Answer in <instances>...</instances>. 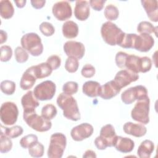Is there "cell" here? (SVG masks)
I'll list each match as a JSON object with an SVG mask.
<instances>
[{"mask_svg":"<svg viewBox=\"0 0 158 158\" xmlns=\"http://www.w3.org/2000/svg\"><path fill=\"white\" fill-rule=\"evenodd\" d=\"M44 146L41 143L37 142L28 148V152L31 157H41L44 154Z\"/></svg>","mask_w":158,"mask_h":158,"instance_id":"obj_38","label":"cell"},{"mask_svg":"<svg viewBox=\"0 0 158 158\" xmlns=\"http://www.w3.org/2000/svg\"><path fill=\"white\" fill-rule=\"evenodd\" d=\"M56 86L51 80H46L36 85L33 90L36 98L40 101L51 100L56 93Z\"/></svg>","mask_w":158,"mask_h":158,"instance_id":"obj_11","label":"cell"},{"mask_svg":"<svg viewBox=\"0 0 158 158\" xmlns=\"http://www.w3.org/2000/svg\"><path fill=\"white\" fill-rule=\"evenodd\" d=\"M1 61L7 62L9 61L12 56V49L10 46L7 45H4L1 46Z\"/></svg>","mask_w":158,"mask_h":158,"instance_id":"obj_42","label":"cell"},{"mask_svg":"<svg viewBox=\"0 0 158 158\" xmlns=\"http://www.w3.org/2000/svg\"><path fill=\"white\" fill-rule=\"evenodd\" d=\"M121 88L113 80H110L101 86L99 96L104 99H110L117 96Z\"/></svg>","mask_w":158,"mask_h":158,"instance_id":"obj_17","label":"cell"},{"mask_svg":"<svg viewBox=\"0 0 158 158\" xmlns=\"http://www.w3.org/2000/svg\"><path fill=\"white\" fill-rule=\"evenodd\" d=\"M78 85L75 81H69L64 84L62 87L63 93L65 94L72 96L75 94L78 91Z\"/></svg>","mask_w":158,"mask_h":158,"instance_id":"obj_40","label":"cell"},{"mask_svg":"<svg viewBox=\"0 0 158 158\" xmlns=\"http://www.w3.org/2000/svg\"><path fill=\"white\" fill-rule=\"evenodd\" d=\"M46 3L45 0H32L31 1V4L33 7L36 9H41L44 7Z\"/></svg>","mask_w":158,"mask_h":158,"instance_id":"obj_47","label":"cell"},{"mask_svg":"<svg viewBox=\"0 0 158 158\" xmlns=\"http://www.w3.org/2000/svg\"><path fill=\"white\" fill-rule=\"evenodd\" d=\"M67 144L66 136L62 133H55L51 136L48 150L49 158H61Z\"/></svg>","mask_w":158,"mask_h":158,"instance_id":"obj_6","label":"cell"},{"mask_svg":"<svg viewBox=\"0 0 158 158\" xmlns=\"http://www.w3.org/2000/svg\"><path fill=\"white\" fill-rule=\"evenodd\" d=\"M46 62L50 65L51 69L53 70H56L57 69L61 64V59L60 57L57 55H52L49 56L48 59Z\"/></svg>","mask_w":158,"mask_h":158,"instance_id":"obj_44","label":"cell"},{"mask_svg":"<svg viewBox=\"0 0 158 158\" xmlns=\"http://www.w3.org/2000/svg\"><path fill=\"white\" fill-rule=\"evenodd\" d=\"M148 97L145 86L137 85L125 90L121 94V99L125 104H131L135 101L144 99Z\"/></svg>","mask_w":158,"mask_h":158,"instance_id":"obj_10","label":"cell"},{"mask_svg":"<svg viewBox=\"0 0 158 158\" xmlns=\"http://www.w3.org/2000/svg\"><path fill=\"white\" fill-rule=\"evenodd\" d=\"M41 32L46 36H52L55 32V28L52 23L48 22H43L40 25Z\"/></svg>","mask_w":158,"mask_h":158,"instance_id":"obj_41","label":"cell"},{"mask_svg":"<svg viewBox=\"0 0 158 158\" xmlns=\"http://www.w3.org/2000/svg\"><path fill=\"white\" fill-rule=\"evenodd\" d=\"M138 78V74L127 69H123L116 73L114 81L122 89L130 85L131 83L137 81Z\"/></svg>","mask_w":158,"mask_h":158,"instance_id":"obj_15","label":"cell"},{"mask_svg":"<svg viewBox=\"0 0 158 158\" xmlns=\"http://www.w3.org/2000/svg\"><path fill=\"white\" fill-rule=\"evenodd\" d=\"M19 110L13 102H4L1 107L0 117L1 122L6 125H12L17 120Z\"/></svg>","mask_w":158,"mask_h":158,"instance_id":"obj_9","label":"cell"},{"mask_svg":"<svg viewBox=\"0 0 158 158\" xmlns=\"http://www.w3.org/2000/svg\"><path fill=\"white\" fill-rule=\"evenodd\" d=\"M152 67V62L149 57H139L134 54H128L123 65V69L128 70L133 73H146L149 71Z\"/></svg>","mask_w":158,"mask_h":158,"instance_id":"obj_2","label":"cell"},{"mask_svg":"<svg viewBox=\"0 0 158 158\" xmlns=\"http://www.w3.org/2000/svg\"><path fill=\"white\" fill-rule=\"evenodd\" d=\"M83 157L85 158H88V157H96V154L94 151L92 150H87L85 152L84 154L83 155Z\"/></svg>","mask_w":158,"mask_h":158,"instance_id":"obj_48","label":"cell"},{"mask_svg":"<svg viewBox=\"0 0 158 158\" xmlns=\"http://www.w3.org/2000/svg\"><path fill=\"white\" fill-rule=\"evenodd\" d=\"M106 1L103 0H91L89 1V6L95 10L100 11L104 7Z\"/></svg>","mask_w":158,"mask_h":158,"instance_id":"obj_46","label":"cell"},{"mask_svg":"<svg viewBox=\"0 0 158 158\" xmlns=\"http://www.w3.org/2000/svg\"><path fill=\"white\" fill-rule=\"evenodd\" d=\"M104 13L105 17L109 20V22L117 20L119 15L118 8L114 4L107 5L105 8Z\"/></svg>","mask_w":158,"mask_h":158,"instance_id":"obj_33","label":"cell"},{"mask_svg":"<svg viewBox=\"0 0 158 158\" xmlns=\"http://www.w3.org/2000/svg\"><path fill=\"white\" fill-rule=\"evenodd\" d=\"M93 131L94 128L91 124L83 123L73 127L70 131V135L74 141H81L90 137Z\"/></svg>","mask_w":158,"mask_h":158,"instance_id":"obj_13","label":"cell"},{"mask_svg":"<svg viewBox=\"0 0 158 158\" xmlns=\"http://www.w3.org/2000/svg\"><path fill=\"white\" fill-rule=\"evenodd\" d=\"M89 6L87 1H77L74 9L75 17L80 21L86 20L89 16Z\"/></svg>","mask_w":158,"mask_h":158,"instance_id":"obj_20","label":"cell"},{"mask_svg":"<svg viewBox=\"0 0 158 158\" xmlns=\"http://www.w3.org/2000/svg\"><path fill=\"white\" fill-rule=\"evenodd\" d=\"M36 78L35 76L31 67L28 68L23 73L20 81V88L23 90H28L31 88L36 82Z\"/></svg>","mask_w":158,"mask_h":158,"instance_id":"obj_23","label":"cell"},{"mask_svg":"<svg viewBox=\"0 0 158 158\" xmlns=\"http://www.w3.org/2000/svg\"><path fill=\"white\" fill-rule=\"evenodd\" d=\"M1 90L6 95H12L15 91V83L10 80H4L1 83Z\"/></svg>","mask_w":158,"mask_h":158,"instance_id":"obj_36","label":"cell"},{"mask_svg":"<svg viewBox=\"0 0 158 158\" xmlns=\"http://www.w3.org/2000/svg\"><path fill=\"white\" fill-rule=\"evenodd\" d=\"M95 68L89 64H85L81 69V75L85 78H91L95 74Z\"/></svg>","mask_w":158,"mask_h":158,"instance_id":"obj_43","label":"cell"},{"mask_svg":"<svg viewBox=\"0 0 158 158\" xmlns=\"http://www.w3.org/2000/svg\"><path fill=\"white\" fill-rule=\"evenodd\" d=\"M117 136L114 127L111 124H107L101 128L99 136L94 140V144L99 150L106 149L107 147H113Z\"/></svg>","mask_w":158,"mask_h":158,"instance_id":"obj_5","label":"cell"},{"mask_svg":"<svg viewBox=\"0 0 158 158\" xmlns=\"http://www.w3.org/2000/svg\"><path fill=\"white\" fill-rule=\"evenodd\" d=\"M101 34L103 40L109 45H118L124 32L115 23L111 22H106L102 25Z\"/></svg>","mask_w":158,"mask_h":158,"instance_id":"obj_3","label":"cell"},{"mask_svg":"<svg viewBox=\"0 0 158 158\" xmlns=\"http://www.w3.org/2000/svg\"><path fill=\"white\" fill-rule=\"evenodd\" d=\"M136 36L135 33H124L122 38L118 44L123 48H134L135 40Z\"/></svg>","mask_w":158,"mask_h":158,"instance_id":"obj_30","label":"cell"},{"mask_svg":"<svg viewBox=\"0 0 158 158\" xmlns=\"http://www.w3.org/2000/svg\"><path fill=\"white\" fill-rule=\"evenodd\" d=\"M149 97L138 101L131 112V118L140 123L146 125L149 122Z\"/></svg>","mask_w":158,"mask_h":158,"instance_id":"obj_8","label":"cell"},{"mask_svg":"<svg viewBox=\"0 0 158 158\" xmlns=\"http://www.w3.org/2000/svg\"><path fill=\"white\" fill-rule=\"evenodd\" d=\"M14 13V9L12 2L8 0L0 1V14L2 18L5 19H10Z\"/></svg>","mask_w":158,"mask_h":158,"instance_id":"obj_28","label":"cell"},{"mask_svg":"<svg viewBox=\"0 0 158 158\" xmlns=\"http://www.w3.org/2000/svg\"><path fill=\"white\" fill-rule=\"evenodd\" d=\"M1 133L9 137L10 138H15L22 135L23 130V128L19 125H15L10 128L5 127L1 125Z\"/></svg>","mask_w":158,"mask_h":158,"instance_id":"obj_29","label":"cell"},{"mask_svg":"<svg viewBox=\"0 0 158 158\" xmlns=\"http://www.w3.org/2000/svg\"><path fill=\"white\" fill-rule=\"evenodd\" d=\"M79 67L78 59L74 57H68L65 63V69L69 73H75Z\"/></svg>","mask_w":158,"mask_h":158,"instance_id":"obj_37","label":"cell"},{"mask_svg":"<svg viewBox=\"0 0 158 158\" xmlns=\"http://www.w3.org/2000/svg\"><path fill=\"white\" fill-rule=\"evenodd\" d=\"M154 40L151 35L140 33L136 35L133 49L145 52L149 51L154 46Z\"/></svg>","mask_w":158,"mask_h":158,"instance_id":"obj_16","label":"cell"},{"mask_svg":"<svg viewBox=\"0 0 158 158\" xmlns=\"http://www.w3.org/2000/svg\"><path fill=\"white\" fill-rule=\"evenodd\" d=\"M123 129L126 134L130 135L135 137H142L147 132L146 127L142 123H135L128 122L123 125Z\"/></svg>","mask_w":158,"mask_h":158,"instance_id":"obj_19","label":"cell"},{"mask_svg":"<svg viewBox=\"0 0 158 158\" xmlns=\"http://www.w3.org/2000/svg\"><path fill=\"white\" fill-rule=\"evenodd\" d=\"M12 148V141L10 138L2 133L0 135V151L1 153H7Z\"/></svg>","mask_w":158,"mask_h":158,"instance_id":"obj_34","label":"cell"},{"mask_svg":"<svg viewBox=\"0 0 158 158\" xmlns=\"http://www.w3.org/2000/svg\"><path fill=\"white\" fill-rule=\"evenodd\" d=\"M57 104L63 110V115L67 119L72 121L80 119L77 102L73 96L62 93L57 96Z\"/></svg>","mask_w":158,"mask_h":158,"instance_id":"obj_1","label":"cell"},{"mask_svg":"<svg viewBox=\"0 0 158 158\" xmlns=\"http://www.w3.org/2000/svg\"><path fill=\"white\" fill-rule=\"evenodd\" d=\"M57 113L56 107L51 104H48L44 106L41 109V115L48 120L53 119L56 116Z\"/></svg>","mask_w":158,"mask_h":158,"instance_id":"obj_31","label":"cell"},{"mask_svg":"<svg viewBox=\"0 0 158 158\" xmlns=\"http://www.w3.org/2000/svg\"><path fill=\"white\" fill-rule=\"evenodd\" d=\"M62 33L64 37L69 39L76 38L78 34V25L72 20L66 21L62 25Z\"/></svg>","mask_w":158,"mask_h":158,"instance_id":"obj_27","label":"cell"},{"mask_svg":"<svg viewBox=\"0 0 158 158\" xmlns=\"http://www.w3.org/2000/svg\"><path fill=\"white\" fill-rule=\"evenodd\" d=\"M21 103L23 108V112L25 113L35 112L36 107L40 104L33 92L31 91H28L22 96Z\"/></svg>","mask_w":158,"mask_h":158,"instance_id":"obj_18","label":"cell"},{"mask_svg":"<svg viewBox=\"0 0 158 158\" xmlns=\"http://www.w3.org/2000/svg\"><path fill=\"white\" fill-rule=\"evenodd\" d=\"M14 53L15 60L18 63H24L28 59V54L22 47L17 46L15 49Z\"/></svg>","mask_w":158,"mask_h":158,"instance_id":"obj_39","label":"cell"},{"mask_svg":"<svg viewBox=\"0 0 158 158\" xmlns=\"http://www.w3.org/2000/svg\"><path fill=\"white\" fill-rule=\"evenodd\" d=\"M23 118L27 124L36 131H47L52 127V123L50 120L45 119L42 115H38L35 111L27 113L23 112Z\"/></svg>","mask_w":158,"mask_h":158,"instance_id":"obj_7","label":"cell"},{"mask_svg":"<svg viewBox=\"0 0 158 158\" xmlns=\"http://www.w3.org/2000/svg\"><path fill=\"white\" fill-rule=\"evenodd\" d=\"M37 142H38L37 136L33 134H30L23 136L20 140V144L22 148L24 149H28Z\"/></svg>","mask_w":158,"mask_h":158,"instance_id":"obj_35","label":"cell"},{"mask_svg":"<svg viewBox=\"0 0 158 158\" xmlns=\"http://www.w3.org/2000/svg\"><path fill=\"white\" fill-rule=\"evenodd\" d=\"M31 67L37 79L46 78L49 76L52 72V69L47 62H42L36 65H33Z\"/></svg>","mask_w":158,"mask_h":158,"instance_id":"obj_25","label":"cell"},{"mask_svg":"<svg viewBox=\"0 0 158 158\" xmlns=\"http://www.w3.org/2000/svg\"><path fill=\"white\" fill-rule=\"evenodd\" d=\"M7 35L6 31H4L2 30H1L0 31V41H1V44H2L3 43L6 42L7 41Z\"/></svg>","mask_w":158,"mask_h":158,"instance_id":"obj_49","label":"cell"},{"mask_svg":"<svg viewBox=\"0 0 158 158\" xmlns=\"http://www.w3.org/2000/svg\"><path fill=\"white\" fill-rule=\"evenodd\" d=\"M137 31L139 33H146V34H151L155 33L157 36V27H155L152 24L147 21L141 22L137 26Z\"/></svg>","mask_w":158,"mask_h":158,"instance_id":"obj_32","label":"cell"},{"mask_svg":"<svg viewBox=\"0 0 158 158\" xmlns=\"http://www.w3.org/2000/svg\"><path fill=\"white\" fill-rule=\"evenodd\" d=\"M22 47L33 56H39L43 51V45L39 35L35 33H28L22 36Z\"/></svg>","mask_w":158,"mask_h":158,"instance_id":"obj_4","label":"cell"},{"mask_svg":"<svg viewBox=\"0 0 158 158\" xmlns=\"http://www.w3.org/2000/svg\"><path fill=\"white\" fill-rule=\"evenodd\" d=\"M114 147L120 152L128 153L133 151L135 147V143L129 138L117 136Z\"/></svg>","mask_w":158,"mask_h":158,"instance_id":"obj_22","label":"cell"},{"mask_svg":"<svg viewBox=\"0 0 158 158\" xmlns=\"http://www.w3.org/2000/svg\"><path fill=\"white\" fill-rule=\"evenodd\" d=\"M154 150V143L151 140L146 139L139 146L137 150V154L140 158H149Z\"/></svg>","mask_w":158,"mask_h":158,"instance_id":"obj_26","label":"cell"},{"mask_svg":"<svg viewBox=\"0 0 158 158\" xmlns=\"http://www.w3.org/2000/svg\"><path fill=\"white\" fill-rule=\"evenodd\" d=\"M142 6L149 19L154 22L158 21V4L156 0H142Z\"/></svg>","mask_w":158,"mask_h":158,"instance_id":"obj_21","label":"cell"},{"mask_svg":"<svg viewBox=\"0 0 158 158\" xmlns=\"http://www.w3.org/2000/svg\"><path fill=\"white\" fill-rule=\"evenodd\" d=\"M16 6L19 8H22L25 6L26 0H19V1H14Z\"/></svg>","mask_w":158,"mask_h":158,"instance_id":"obj_50","label":"cell"},{"mask_svg":"<svg viewBox=\"0 0 158 158\" xmlns=\"http://www.w3.org/2000/svg\"><path fill=\"white\" fill-rule=\"evenodd\" d=\"M54 16L60 21H64L72 17V10L70 3L67 1H59L55 3L52 8Z\"/></svg>","mask_w":158,"mask_h":158,"instance_id":"obj_12","label":"cell"},{"mask_svg":"<svg viewBox=\"0 0 158 158\" xmlns=\"http://www.w3.org/2000/svg\"><path fill=\"white\" fill-rule=\"evenodd\" d=\"M64 51L68 57H74L81 59L85 55V48L81 42L68 41L64 44Z\"/></svg>","mask_w":158,"mask_h":158,"instance_id":"obj_14","label":"cell"},{"mask_svg":"<svg viewBox=\"0 0 158 158\" xmlns=\"http://www.w3.org/2000/svg\"><path fill=\"white\" fill-rule=\"evenodd\" d=\"M101 85L96 81H86L82 86L83 93L90 98L97 97L99 96Z\"/></svg>","mask_w":158,"mask_h":158,"instance_id":"obj_24","label":"cell"},{"mask_svg":"<svg viewBox=\"0 0 158 158\" xmlns=\"http://www.w3.org/2000/svg\"><path fill=\"white\" fill-rule=\"evenodd\" d=\"M128 54L122 52V51H119L116 54L115 56V63L116 65L120 69H123V65H124V62L125 60V59L127 56Z\"/></svg>","mask_w":158,"mask_h":158,"instance_id":"obj_45","label":"cell"}]
</instances>
